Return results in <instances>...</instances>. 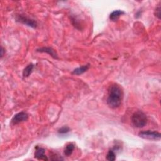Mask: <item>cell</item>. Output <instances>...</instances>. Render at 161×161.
I'll list each match as a JSON object with an SVG mask.
<instances>
[{
    "label": "cell",
    "instance_id": "cell-5",
    "mask_svg": "<svg viewBox=\"0 0 161 161\" xmlns=\"http://www.w3.org/2000/svg\"><path fill=\"white\" fill-rule=\"evenodd\" d=\"M28 119V114L25 112H24V111H22V112H20L14 115L13 119H11V123L13 125H18L22 122L27 121Z\"/></svg>",
    "mask_w": 161,
    "mask_h": 161
},
{
    "label": "cell",
    "instance_id": "cell-8",
    "mask_svg": "<svg viewBox=\"0 0 161 161\" xmlns=\"http://www.w3.org/2000/svg\"><path fill=\"white\" fill-rule=\"evenodd\" d=\"M89 68V65L87 64V65H84L83 66L81 67H79L76 68V69H74L72 74H74V75H80V74H84L85 72L87 71L88 70V69Z\"/></svg>",
    "mask_w": 161,
    "mask_h": 161
},
{
    "label": "cell",
    "instance_id": "cell-7",
    "mask_svg": "<svg viewBox=\"0 0 161 161\" xmlns=\"http://www.w3.org/2000/svg\"><path fill=\"white\" fill-rule=\"evenodd\" d=\"M37 52H44V53H47L51 55V57H52L55 59H58V55L56 53V52L55 51V50L51 47H42L40 48L37 50Z\"/></svg>",
    "mask_w": 161,
    "mask_h": 161
},
{
    "label": "cell",
    "instance_id": "cell-11",
    "mask_svg": "<svg viewBox=\"0 0 161 161\" xmlns=\"http://www.w3.org/2000/svg\"><path fill=\"white\" fill-rule=\"evenodd\" d=\"M34 67V65L33 64H30L25 68L23 71V76L24 78L28 77L31 74H32Z\"/></svg>",
    "mask_w": 161,
    "mask_h": 161
},
{
    "label": "cell",
    "instance_id": "cell-3",
    "mask_svg": "<svg viewBox=\"0 0 161 161\" xmlns=\"http://www.w3.org/2000/svg\"><path fill=\"white\" fill-rule=\"evenodd\" d=\"M139 136L144 139L150 140H159L160 139V133L156 131L147 130L140 132L139 133Z\"/></svg>",
    "mask_w": 161,
    "mask_h": 161
},
{
    "label": "cell",
    "instance_id": "cell-6",
    "mask_svg": "<svg viewBox=\"0 0 161 161\" xmlns=\"http://www.w3.org/2000/svg\"><path fill=\"white\" fill-rule=\"evenodd\" d=\"M45 150L44 148L40 147H36L35 152L34 154L35 158L37 159L38 160H48V159L45 156Z\"/></svg>",
    "mask_w": 161,
    "mask_h": 161
},
{
    "label": "cell",
    "instance_id": "cell-1",
    "mask_svg": "<svg viewBox=\"0 0 161 161\" xmlns=\"http://www.w3.org/2000/svg\"><path fill=\"white\" fill-rule=\"evenodd\" d=\"M123 91L122 88L117 84L111 85L108 89L107 104L111 108H119L122 102Z\"/></svg>",
    "mask_w": 161,
    "mask_h": 161
},
{
    "label": "cell",
    "instance_id": "cell-14",
    "mask_svg": "<svg viewBox=\"0 0 161 161\" xmlns=\"http://www.w3.org/2000/svg\"><path fill=\"white\" fill-rule=\"evenodd\" d=\"M155 15L159 18L160 19V6L159 4L158 7L156 8V10H155Z\"/></svg>",
    "mask_w": 161,
    "mask_h": 161
},
{
    "label": "cell",
    "instance_id": "cell-4",
    "mask_svg": "<svg viewBox=\"0 0 161 161\" xmlns=\"http://www.w3.org/2000/svg\"><path fill=\"white\" fill-rule=\"evenodd\" d=\"M16 20L17 22L22 23L24 25H26L33 28H35L37 26V23L36 21L33 19H31V18L27 16H25L22 15H18L16 18Z\"/></svg>",
    "mask_w": 161,
    "mask_h": 161
},
{
    "label": "cell",
    "instance_id": "cell-2",
    "mask_svg": "<svg viewBox=\"0 0 161 161\" xmlns=\"http://www.w3.org/2000/svg\"><path fill=\"white\" fill-rule=\"evenodd\" d=\"M131 120L133 125L135 127L141 128L147 125V117L142 111H137L132 115Z\"/></svg>",
    "mask_w": 161,
    "mask_h": 161
},
{
    "label": "cell",
    "instance_id": "cell-13",
    "mask_svg": "<svg viewBox=\"0 0 161 161\" xmlns=\"http://www.w3.org/2000/svg\"><path fill=\"white\" fill-rule=\"evenodd\" d=\"M70 131V128L69 127H63L60 128L59 130H58V133L59 134H66L68 132H69Z\"/></svg>",
    "mask_w": 161,
    "mask_h": 161
},
{
    "label": "cell",
    "instance_id": "cell-12",
    "mask_svg": "<svg viewBox=\"0 0 161 161\" xmlns=\"http://www.w3.org/2000/svg\"><path fill=\"white\" fill-rule=\"evenodd\" d=\"M107 159L109 161H114L116 159V154L113 150H110L107 155Z\"/></svg>",
    "mask_w": 161,
    "mask_h": 161
},
{
    "label": "cell",
    "instance_id": "cell-15",
    "mask_svg": "<svg viewBox=\"0 0 161 161\" xmlns=\"http://www.w3.org/2000/svg\"><path fill=\"white\" fill-rule=\"evenodd\" d=\"M4 49L3 47H1V57L2 58L4 55Z\"/></svg>",
    "mask_w": 161,
    "mask_h": 161
},
{
    "label": "cell",
    "instance_id": "cell-9",
    "mask_svg": "<svg viewBox=\"0 0 161 161\" xmlns=\"http://www.w3.org/2000/svg\"><path fill=\"white\" fill-rule=\"evenodd\" d=\"M124 13H125V12L121 10H115L110 15V19L112 22H116L118 19H119V17L121 15H123Z\"/></svg>",
    "mask_w": 161,
    "mask_h": 161
},
{
    "label": "cell",
    "instance_id": "cell-10",
    "mask_svg": "<svg viewBox=\"0 0 161 161\" xmlns=\"http://www.w3.org/2000/svg\"><path fill=\"white\" fill-rule=\"evenodd\" d=\"M74 148H75V145H74L72 143L68 144L66 146L64 151L65 156H67V157L70 156L72 154V152H73V151L74 150Z\"/></svg>",
    "mask_w": 161,
    "mask_h": 161
}]
</instances>
